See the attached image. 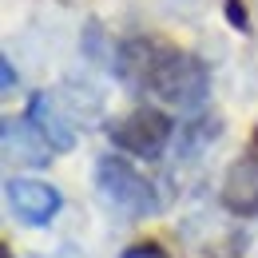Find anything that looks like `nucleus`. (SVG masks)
I'll return each mask as SVG.
<instances>
[{
    "label": "nucleus",
    "instance_id": "obj_1",
    "mask_svg": "<svg viewBox=\"0 0 258 258\" xmlns=\"http://www.w3.org/2000/svg\"><path fill=\"white\" fill-rule=\"evenodd\" d=\"M111 64L131 88L155 92L163 103L183 107V111H199L207 103V92H211L207 68L191 52H179V48H167V44H147V40L119 44Z\"/></svg>",
    "mask_w": 258,
    "mask_h": 258
},
{
    "label": "nucleus",
    "instance_id": "obj_2",
    "mask_svg": "<svg viewBox=\"0 0 258 258\" xmlns=\"http://www.w3.org/2000/svg\"><path fill=\"white\" fill-rule=\"evenodd\" d=\"M96 191L111 211H119L127 219H147V215L159 211L155 187L119 155H103L96 163Z\"/></svg>",
    "mask_w": 258,
    "mask_h": 258
},
{
    "label": "nucleus",
    "instance_id": "obj_3",
    "mask_svg": "<svg viewBox=\"0 0 258 258\" xmlns=\"http://www.w3.org/2000/svg\"><path fill=\"white\" fill-rule=\"evenodd\" d=\"M171 135H175V123L167 111L139 107L111 127V143H115V151H127L135 159H159L171 143Z\"/></svg>",
    "mask_w": 258,
    "mask_h": 258
},
{
    "label": "nucleus",
    "instance_id": "obj_4",
    "mask_svg": "<svg viewBox=\"0 0 258 258\" xmlns=\"http://www.w3.org/2000/svg\"><path fill=\"white\" fill-rule=\"evenodd\" d=\"M4 199H8L12 219L24 226H48L60 215V207H64V195L52 183H40V179H8L4 183Z\"/></svg>",
    "mask_w": 258,
    "mask_h": 258
},
{
    "label": "nucleus",
    "instance_id": "obj_5",
    "mask_svg": "<svg viewBox=\"0 0 258 258\" xmlns=\"http://www.w3.org/2000/svg\"><path fill=\"white\" fill-rule=\"evenodd\" d=\"M4 159L8 163H20V167H48L52 163V143H48V135L36 127V119H4Z\"/></svg>",
    "mask_w": 258,
    "mask_h": 258
},
{
    "label": "nucleus",
    "instance_id": "obj_6",
    "mask_svg": "<svg viewBox=\"0 0 258 258\" xmlns=\"http://www.w3.org/2000/svg\"><path fill=\"white\" fill-rule=\"evenodd\" d=\"M219 199L230 215H258V143L242 159L230 163Z\"/></svg>",
    "mask_w": 258,
    "mask_h": 258
},
{
    "label": "nucleus",
    "instance_id": "obj_7",
    "mask_svg": "<svg viewBox=\"0 0 258 258\" xmlns=\"http://www.w3.org/2000/svg\"><path fill=\"white\" fill-rule=\"evenodd\" d=\"M28 115L36 119V127L48 135V143L56 151H72L76 147V131L68 123V111H64V99L52 96V92H36L32 103H28Z\"/></svg>",
    "mask_w": 258,
    "mask_h": 258
},
{
    "label": "nucleus",
    "instance_id": "obj_8",
    "mask_svg": "<svg viewBox=\"0 0 258 258\" xmlns=\"http://www.w3.org/2000/svg\"><path fill=\"white\" fill-rule=\"evenodd\" d=\"M60 96L72 103V115L76 119H84V123H92L99 115V96L92 92V88H80V84H64V92Z\"/></svg>",
    "mask_w": 258,
    "mask_h": 258
},
{
    "label": "nucleus",
    "instance_id": "obj_9",
    "mask_svg": "<svg viewBox=\"0 0 258 258\" xmlns=\"http://www.w3.org/2000/svg\"><path fill=\"white\" fill-rule=\"evenodd\" d=\"M119 258H167V250L159 242H139V246H127Z\"/></svg>",
    "mask_w": 258,
    "mask_h": 258
},
{
    "label": "nucleus",
    "instance_id": "obj_10",
    "mask_svg": "<svg viewBox=\"0 0 258 258\" xmlns=\"http://www.w3.org/2000/svg\"><path fill=\"white\" fill-rule=\"evenodd\" d=\"M226 20H230L234 28H242V32H246V8H242L238 0H226Z\"/></svg>",
    "mask_w": 258,
    "mask_h": 258
},
{
    "label": "nucleus",
    "instance_id": "obj_11",
    "mask_svg": "<svg viewBox=\"0 0 258 258\" xmlns=\"http://www.w3.org/2000/svg\"><path fill=\"white\" fill-rule=\"evenodd\" d=\"M0 76H4V92H12V88H16V72H12V64H8V60L0 64Z\"/></svg>",
    "mask_w": 258,
    "mask_h": 258
}]
</instances>
